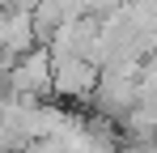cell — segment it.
<instances>
[{"mask_svg": "<svg viewBox=\"0 0 157 153\" xmlns=\"http://www.w3.org/2000/svg\"><path fill=\"white\" fill-rule=\"evenodd\" d=\"M9 94H26V98H47L51 94V47L38 43L26 55L13 60L9 68Z\"/></svg>", "mask_w": 157, "mask_h": 153, "instance_id": "2", "label": "cell"}, {"mask_svg": "<svg viewBox=\"0 0 157 153\" xmlns=\"http://www.w3.org/2000/svg\"><path fill=\"white\" fill-rule=\"evenodd\" d=\"M102 68L77 51H51V94L59 98H89Z\"/></svg>", "mask_w": 157, "mask_h": 153, "instance_id": "1", "label": "cell"}]
</instances>
